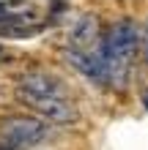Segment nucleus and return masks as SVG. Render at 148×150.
Instances as JSON below:
<instances>
[{
    "instance_id": "nucleus-1",
    "label": "nucleus",
    "mask_w": 148,
    "mask_h": 150,
    "mask_svg": "<svg viewBox=\"0 0 148 150\" xmlns=\"http://www.w3.org/2000/svg\"><path fill=\"white\" fill-rule=\"evenodd\" d=\"M16 101L25 104L36 117L44 123L55 126H74L80 120V109L63 85V79L44 71V68H33L25 71L16 79Z\"/></svg>"
},
{
    "instance_id": "nucleus-2",
    "label": "nucleus",
    "mask_w": 148,
    "mask_h": 150,
    "mask_svg": "<svg viewBox=\"0 0 148 150\" xmlns=\"http://www.w3.org/2000/svg\"><path fill=\"white\" fill-rule=\"evenodd\" d=\"M102 63L107 68V79L110 87H124L129 82L134 57L140 52V28L134 19H115L112 25L102 30L99 44H96Z\"/></svg>"
},
{
    "instance_id": "nucleus-3",
    "label": "nucleus",
    "mask_w": 148,
    "mask_h": 150,
    "mask_svg": "<svg viewBox=\"0 0 148 150\" xmlns=\"http://www.w3.org/2000/svg\"><path fill=\"white\" fill-rule=\"evenodd\" d=\"M55 6L41 0H0V36L3 38H30L55 22Z\"/></svg>"
},
{
    "instance_id": "nucleus-4",
    "label": "nucleus",
    "mask_w": 148,
    "mask_h": 150,
    "mask_svg": "<svg viewBox=\"0 0 148 150\" xmlns=\"http://www.w3.org/2000/svg\"><path fill=\"white\" fill-rule=\"evenodd\" d=\"M49 137H52L49 123H44L41 117H33V115H8L0 123V139H6L16 150L39 147Z\"/></svg>"
},
{
    "instance_id": "nucleus-5",
    "label": "nucleus",
    "mask_w": 148,
    "mask_h": 150,
    "mask_svg": "<svg viewBox=\"0 0 148 150\" xmlns=\"http://www.w3.org/2000/svg\"><path fill=\"white\" fill-rule=\"evenodd\" d=\"M140 49H143V55H145V63H148V22H145V28L140 30Z\"/></svg>"
},
{
    "instance_id": "nucleus-6",
    "label": "nucleus",
    "mask_w": 148,
    "mask_h": 150,
    "mask_svg": "<svg viewBox=\"0 0 148 150\" xmlns=\"http://www.w3.org/2000/svg\"><path fill=\"white\" fill-rule=\"evenodd\" d=\"M0 150H16V147H14V145H8L6 139H0Z\"/></svg>"
},
{
    "instance_id": "nucleus-7",
    "label": "nucleus",
    "mask_w": 148,
    "mask_h": 150,
    "mask_svg": "<svg viewBox=\"0 0 148 150\" xmlns=\"http://www.w3.org/2000/svg\"><path fill=\"white\" fill-rule=\"evenodd\" d=\"M3 57H6V52H3V47H0V60H3Z\"/></svg>"
}]
</instances>
